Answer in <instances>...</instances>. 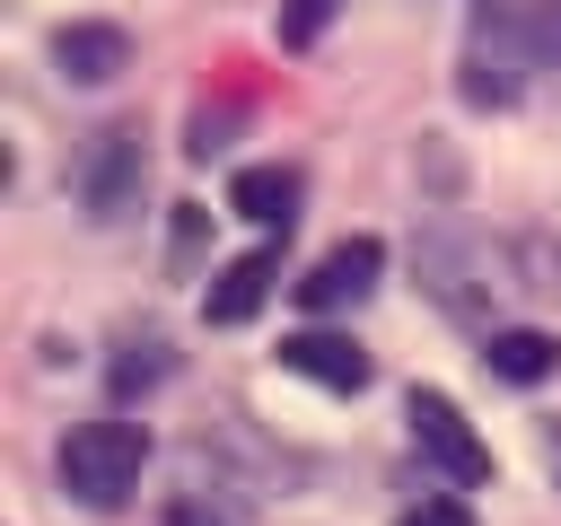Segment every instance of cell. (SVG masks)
<instances>
[{
  "instance_id": "1",
  "label": "cell",
  "mask_w": 561,
  "mask_h": 526,
  "mask_svg": "<svg viewBox=\"0 0 561 526\" xmlns=\"http://www.w3.org/2000/svg\"><path fill=\"white\" fill-rule=\"evenodd\" d=\"M421 281H430V298H438L456 324H491V333H500V307H508L517 289H535V281H517V245H500V237H482V228H438V237H421Z\"/></svg>"
},
{
  "instance_id": "2",
  "label": "cell",
  "mask_w": 561,
  "mask_h": 526,
  "mask_svg": "<svg viewBox=\"0 0 561 526\" xmlns=\"http://www.w3.org/2000/svg\"><path fill=\"white\" fill-rule=\"evenodd\" d=\"M526 61H543V35H535V0H491L465 35V105H508L526 88Z\"/></svg>"
},
{
  "instance_id": "3",
  "label": "cell",
  "mask_w": 561,
  "mask_h": 526,
  "mask_svg": "<svg viewBox=\"0 0 561 526\" xmlns=\"http://www.w3.org/2000/svg\"><path fill=\"white\" fill-rule=\"evenodd\" d=\"M140 465H149V430L140 421H79L61 438V491L79 508H114L140 482Z\"/></svg>"
},
{
  "instance_id": "4",
  "label": "cell",
  "mask_w": 561,
  "mask_h": 526,
  "mask_svg": "<svg viewBox=\"0 0 561 526\" xmlns=\"http://www.w3.org/2000/svg\"><path fill=\"white\" fill-rule=\"evenodd\" d=\"M140 184H149L140 123H105V132L88 140V158H79V202H88V219H123V210L140 202Z\"/></svg>"
},
{
  "instance_id": "5",
  "label": "cell",
  "mask_w": 561,
  "mask_h": 526,
  "mask_svg": "<svg viewBox=\"0 0 561 526\" xmlns=\"http://www.w3.org/2000/svg\"><path fill=\"white\" fill-rule=\"evenodd\" d=\"M403 421H412V447L447 473V482H491V447L473 438V421L447 403V395H430V386H412V403H403Z\"/></svg>"
},
{
  "instance_id": "6",
  "label": "cell",
  "mask_w": 561,
  "mask_h": 526,
  "mask_svg": "<svg viewBox=\"0 0 561 526\" xmlns=\"http://www.w3.org/2000/svg\"><path fill=\"white\" fill-rule=\"evenodd\" d=\"M377 263H386V245H377V237H342V245H333V254H316V272L298 281V307H316V316L359 307V298L377 289Z\"/></svg>"
},
{
  "instance_id": "7",
  "label": "cell",
  "mask_w": 561,
  "mask_h": 526,
  "mask_svg": "<svg viewBox=\"0 0 561 526\" xmlns=\"http://www.w3.org/2000/svg\"><path fill=\"white\" fill-rule=\"evenodd\" d=\"M53 70H61V79H79V88H105V79H123V70H131V35H123V26L79 18V26H61V35H53Z\"/></svg>"
},
{
  "instance_id": "8",
  "label": "cell",
  "mask_w": 561,
  "mask_h": 526,
  "mask_svg": "<svg viewBox=\"0 0 561 526\" xmlns=\"http://www.w3.org/2000/svg\"><path fill=\"white\" fill-rule=\"evenodd\" d=\"M280 368L307 377V386H333V395H359L368 386V351L351 333H289L280 342Z\"/></svg>"
},
{
  "instance_id": "9",
  "label": "cell",
  "mask_w": 561,
  "mask_h": 526,
  "mask_svg": "<svg viewBox=\"0 0 561 526\" xmlns=\"http://www.w3.org/2000/svg\"><path fill=\"white\" fill-rule=\"evenodd\" d=\"M272 272H280V254H272V245H254V254L219 263V281L202 289V316H210V324H245V316L272 298Z\"/></svg>"
},
{
  "instance_id": "10",
  "label": "cell",
  "mask_w": 561,
  "mask_h": 526,
  "mask_svg": "<svg viewBox=\"0 0 561 526\" xmlns=\"http://www.w3.org/2000/svg\"><path fill=\"white\" fill-rule=\"evenodd\" d=\"M228 210L289 237V219H298V167H245V175L228 184Z\"/></svg>"
},
{
  "instance_id": "11",
  "label": "cell",
  "mask_w": 561,
  "mask_h": 526,
  "mask_svg": "<svg viewBox=\"0 0 561 526\" xmlns=\"http://www.w3.org/2000/svg\"><path fill=\"white\" fill-rule=\"evenodd\" d=\"M482 359H491V377H508V386H543V377L561 368V342H552L543 324H500V333L482 342Z\"/></svg>"
},
{
  "instance_id": "12",
  "label": "cell",
  "mask_w": 561,
  "mask_h": 526,
  "mask_svg": "<svg viewBox=\"0 0 561 526\" xmlns=\"http://www.w3.org/2000/svg\"><path fill=\"white\" fill-rule=\"evenodd\" d=\"M167 377V342H123V359H114V395H140V386H158Z\"/></svg>"
},
{
  "instance_id": "13",
  "label": "cell",
  "mask_w": 561,
  "mask_h": 526,
  "mask_svg": "<svg viewBox=\"0 0 561 526\" xmlns=\"http://www.w3.org/2000/svg\"><path fill=\"white\" fill-rule=\"evenodd\" d=\"M342 18V0H280V44H316Z\"/></svg>"
},
{
  "instance_id": "14",
  "label": "cell",
  "mask_w": 561,
  "mask_h": 526,
  "mask_svg": "<svg viewBox=\"0 0 561 526\" xmlns=\"http://www.w3.org/2000/svg\"><path fill=\"white\" fill-rule=\"evenodd\" d=\"M167 526H245V508H237V500H202V491H184V500L167 508Z\"/></svg>"
},
{
  "instance_id": "15",
  "label": "cell",
  "mask_w": 561,
  "mask_h": 526,
  "mask_svg": "<svg viewBox=\"0 0 561 526\" xmlns=\"http://www.w3.org/2000/svg\"><path fill=\"white\" fill-rule=\"evenodd\" d=\"M403 526H473V517H465V500H421Z\"/></svg>"
},
{
  "instance_id": "16",
  "label": "cell",
  "mask_w": 561,
  "mask_h": 526,
  "mask_svg": "<svg viewBox=\"0 0 561 526\" xmlns=\"http://www.w3.org/2000/svg\"><path fill=\"white\" fill-rule=\"evenodd\" d=\"M535 35H543V61H561V0H535Z\"/></svg>"
}]
</instances>
